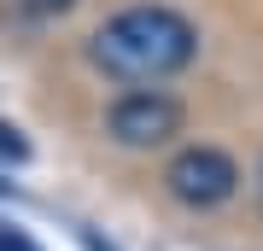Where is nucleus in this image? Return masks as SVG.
Listing matches in <instances>:
<instances>
[{
	"mask_svg": "<svg viewBox=\"0 0 263 251\" xmlns=\"http://www.w3.org/2000/svg\"><path fill=\"white\" fill-rule=\"evenodd\" d=\"M94 65L123 82H164V76L187 70L199 53V29L170 6H129L111 24L94 29Z\"/></svg>",
	"mask_w": 263,
	"mask_h": 251,
	"instance_id": "obj_1",
	"label": "nucleus"
},
{
	"mask_svg": "<svg viewBox=\"0 0 263 251\" xmlns=\"http://www.w3.org/2000/svg\"><path fill=\"white\" fill-rule=\"evenodd\" d=\"M164 187L181 199V205L211 210V205H222V199H234L240 164L228 158V152H216V146H187V152H176V158H170Z\"/></svg>",
	"mask_w": 263,
	"mask_h": 251,
	"instance_id": "obj_2",
	"label": "nucleus"
},
{
	"mask_svg": "<svg viewBox=\"0 0 263 251\" xmlns=\"http://www.w3.org/2000/svg\"><path fill=\"white\" fill-rule=\"evenodd\" d=\"M105 123H111V134L123 146L146 152V146H170L181 134V105L170 93H158V88H141V93H123Z\"/></svg>",
	"mask_w": 263,
	"mask_h": 251,
	"instance_id": "obj_3",
	"label": "nucleus"
},
{
	"mask_svg": "<svg viewBox=\"0 0 263 251\" xmlns=\"http://www.w3.org/2000/svg\"><path fill=\"white\" fill-rule=\"evenodd\" d=\"M0 251H41V245L29 240L24 228H6V222H0Z\"/></svg>",
	"mask_w": 263,
	"mask_h": 251,
	"instance_id": "obj_4",
	"label": "nucleus"
},
{
	"mask_svg": "<svg viewBox=\"0 0 263 251\" xmlns=\"http://www.w3.org/2000/svg\"><path fill=\"white\" fill-rule=\"evenodd\" d=\"M0 152H6V158H24V140H18V129H6V123H0Z\"/></svg>",
	"mask_w": 263,
	"mask_h": 251,
	"instance_id": "obj_5",
	"label": "nucleus"
},
{
	"mask_svg": "<svg viewBox=\"0 0 263 251\" xmlns=\"http://www.w3.org/2000/svg\"><path fill=\"white\" fill-rule=\"evenodd\" d=\"M29 6H41V12H53V6H70V0H29Z\"/></svg>",
	"mask_w": 263,
	"mask_h": 251,
	"instance_id": "obj_6",
	"label": "nucleus"
},
{
	"mask_svg": "<svg viewBox=\"0 0 263 251\" xmlns=\"http://www.w3.org/2000/svg\"><path fill=\"white\" fill-rule=\"evenodd\" d=\"M257 199H263V164H257Z\"/></svg>",
	"mask_w": 263,
	"mask_h": 251,
	"instance_id": "obj_7",
	"label": "nucleus"
}]
</instances>
